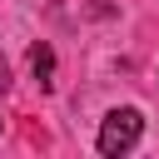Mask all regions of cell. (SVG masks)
<instances>
[{
    "label": "cell",
    "mask_w": 159,
    "mask_h": 159,
    "mask_svg": "<svg viewBox=\"0 0 159 159\" xmlns=\"http://www.w3.org/2000/svg\"><path fill=\"white\" fill-rule=\"evenodd\" d=\"M139 134H144V114L124 104V109H109V114H104V124H99V139H94V144H99V154H104V159H114V154L134 149V144H139Z\"/></svg>",
    "instance_id": "6da1fadb"
},
{
    "label": "cell",
    "mask_w": 159,
    "mask_h": 159,
    "mask_svg": "<svg viewBox=\"0 0 159 159\" xmlns=\"http://www.w3.org/2000/svg\"><path fill=\"white\" fill-rule=\"evenodd\" d=\"M30 70H35V80H40V89H50V75H55V50L40 40V45H30Z\"/></svg>",
    "instance_id": "7a4b0ae2"
},
{
    "label": "cell",
    "mask_w": 159,
    "mask_h": 159,
    "mask_svg": "<svg viewBox=\"0 0 159 159\" xmlns=\"http://www.w3.org/2000/svg\"><path fill=\"white\" fill-rule=\"evenodd\" d=\"M5 89H10V65L0 60V94H5Z\"/></svg>",
    "instance_id": "3957f363"
}]
</instances>
